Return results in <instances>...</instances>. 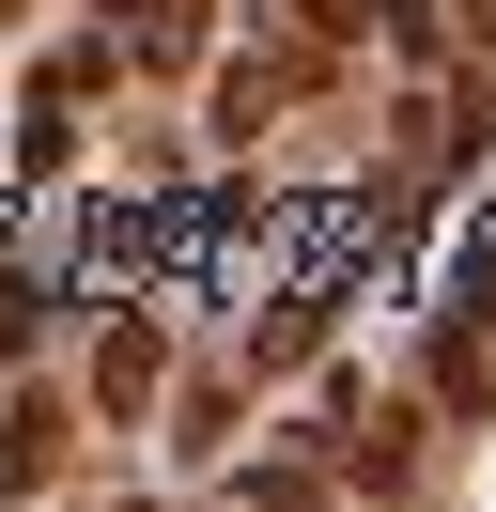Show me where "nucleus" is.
Returning <instances> with one entry per match:
<instances>
[{
  "instance_id": "obj_5",
  "label": "nucleus",
  "mask_w": 496,
  "mask_h": 512,
  "mask_svg": "<svg viewBox=\"0 0 496 512\" xmlns=\"http://www.w3.org/2000/svg\"><path fill=\"white\" fill-rule=\"evenodd\" d=\"M124 512H155V497H124Z\"/></svg>"
},
{
  "instance_id": "obj_3",
  "label": "nucleus",
  "mask_w": 496,
  "mask_h": 512,
  "mask_svg": "<svg viewBox=\"0 0 496 512\" xmlns=\"http://www.w3.org/2000/svg\"><path fill=\"white\" fill-rule=\"evenodd\" d=\"M233 512H310V450H279V466H233Z\"/></svg>"
},
{
  "instance_id": "obj_4",
  "label": "nucleus",
  "mask_w": 496,
  "mask_h": 512,
  "mask_svg": "<svg viewBox=\"0 0 496 512\" xmlns=\"http://www.w3.org/2000/svg\"><path fill=\"white\" fill-rule=\"evenodd\" d=\"M31 326H47V295H31V280H0V357H31Z\"/></svg>"
},
{
  "instance_id": "obj_2",
  "label": "nucleus",
  "mask_w": 496,
  "mask_h": 512,
  "mask_svg": "<svg viewBox=\"0 0 496 512\" xmlns=\"http://www.w3.org/2000/svg\"><path fill=\"white\" fill-rule=\"evenodd\" d=\"M62 466V419L47 404H16V435H0V481H16V497H31V481H47Z\"/></svg>"
},
{
  "instance_id": "obj_1",
  "label": "nucleus",
  "mask_w": 496,
  "mask_h": 512,
  "mask_svg": "<svg viewBox=\"0 0 496 512\" xmlns=\"http://www.w3.org/2000/svg\"><path fill=\"white\" fill-rule=\"evenodd\" d=\"M155 388H171V326H155V311H124L109 342H93V404H109V419H140Z\"/></svg>"
}]
</instances>
